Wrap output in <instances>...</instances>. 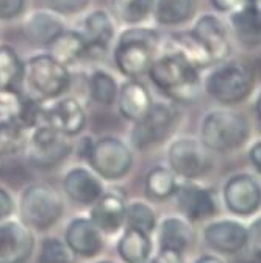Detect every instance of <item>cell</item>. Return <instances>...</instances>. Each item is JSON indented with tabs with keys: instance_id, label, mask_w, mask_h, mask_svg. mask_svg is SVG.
Masks as SVG:
<instances>
[{
	"instance_id": "obj_21",
	"label": "cell",
	"mask_w": 261,
	"mask_h": 263,
	"mask_svg": "<svg viewBox=\"0 0 261 263\" xmlns=\"http://www.w3.org/2000/svg\"><path fill=\"white\" fill-rule=\"evenodd\" d=\"M116 104L121 116L135 124L150 110L153 101L144 83L138 79H130L119 86Z\"/></svg>"
},
{
	"instance_id": "obj_22",
	"label": "cell",
	"mask_w": 261,
	"mask_h": 263,
	"mask_svg": "<svg viewBox=\"0 0 261 263\" xmlns=\"http://www.w3.org/2000/svg\"><path fill=\"white\" fill-rule=\"evenodd\" d=\"M155 232H158L159 248H171L183 254L191 249L195 241V230L192 222L182 215L163 218L156 224Z\"/></svg>"
},
{
	"instance_id": "obj_33",
	"label": "cell",
	"mask_w": 261,
	"mask_h": 263,
	"mask_svg": "<svg viewBox=\"0 0 261 263\" xmlns=\"http://www.w3.org/2000/svg\"><path fill=\"white\" fill-rule=\"evenodd\" d=\"M111 13L124 24L136 25L152 14V0H110Z\"/></svg>"
},
{
	"instance_id": "obj_38",
	"label": "cell",
	"mask_w": 261,
	"mask_h": 263,
	"mask_svg": "<svg viewBox=\"0 0 261 263\" xmlns=\"http://www.w3.org/2000/svg\"><path fill=\"white\" fill-rule=\"evenodd\" d=\"M25 0H0V21H10L22 14Z\"/></svg>"
},
{
	"instance_id": "obj_1",
	"label": "cell",
	"mask_w": 261,
	"mask_h": 263,
	"mask_svg": "<svg viewBox=\"0 0 261 263\" xmlns=\"http://www.w3.org/2000/svg\"><path fill=\"white\" fill-rule=\"evenodd\" d=\"M147 76L163 94L175 102H192L202 88L200 71L174 50L155 58Z\"/></svg>"
},
{
	"instance_id": "obj_7",
	"label": "cell",
	"mask_w": 261,
	"mask_h": 263,
	"mask_svg": "<svg viewBox=\"0 0 261 263\" xmlns=\"http://www.w3.org/2000/svg\"><path fill=\"white\" fill-rule=\"evenodd\" d=\"M86 161L101 179L116 182L127 177L132 171L133 152L117 137H101L94 140Z\"/></svg>"
},
{
	"instance_id": "obj_4",
	"label": "cell",
	"mask_w": 261,
	"mask_h": 263,
	"mask_svg": "<svg viewBox=\"0 0 261 263\" xmlns=\"http://www.w3.org/2000/svg\"><path fill=\"white\" fill-rule=\"evenodd\" d=\"M16 209L25 226L36 232H46L63 218L66 204L63 194L55 186L49 183H31L21 191Z\"/></svg>"
},
{
	"instance_id": "obj_20",
	"label": "cell",
	"mask_w": 261,
	"mask_h": 263,
	"mask_svg": "<svg viewBox=\"0 0 261 263\" xmlns=\"http://www.w3.org/2000/svg\"><path fill=\"white\" fill-rule=\"evenodd\" d=\"M127 202L117 193H104L89 205V219L104 235H116L125 227Z\"/></svg>"
},
{
	"instance_id": "obj_25",
	"label": "cell",
	"mask_w": 261,
	"mask_h": 263,
	"mask_svg": "<svg viewBox=\"0 0 261 263\" xmlns=\"http://www.w3.org/2000/svg\"><path fill=\"white\" fill-rule=\"evenodd\" d=\"M49 55L64 66H71L80 61L91 49L83 33L64 30L47 46Z\"/></svg>"
},
{
	"instance_id": "obj_26",
	"label": "cell",
	"mask_w": 261,
	"mask_h": 263,
	"mask_svg": "<svg viewBox=\"0 0 261 263\" xmlns=\"http://www.w3.org/2000/svg\"><path fill=\"white\" fill-rule=\"evenodd\" d=\"M83 36L89 44V49L107 50L114 38V22L108 11L94 10L83 22Z\"/></svg>"
},
{
	"instance_id": "obj_46",
	"label": "cell",
	"mask_w": 261,
	"mask_h": 263,
	"mask_svg": "<svg viewBox=\"0 0 261 263\" xmlns=\"http://www.w3.org/2000/svg\"><path fill=\"white\" fill-rule=\"evenodd\" d=\"M0 164H2V158H0Z\"/></svg>"
},
{
	"instance_id": "obj_9",
	"label": "cell",
	"mask_w": 261,
	"mask_h": 263,
	"mask_svg": "<svg viewBox=\"0 0 261 263\" xmlns=\"http://www.w3.org/2000/svg\"><path fill=\"white\" fill-rule=\"evenodd\" d=\"M178 111L165 102H153L150 110L135 122L130 134L132 146L138 151L149 149L171 137L178 124Z\"/></svg>"
},
{
	"instance_id": "obj_40",
	"label": "cell",
	"mask_w": 261,
	"mask_h": 263,
	"mask_svg": "<svg viewBox=\"0 0 261 263\" xmlns=\"http://www.w3.org/2000/svg\"><path fill=\"white\" fill-rule=\"evenodd\" d=\"M14 212H16V202L11 193L7 188L0 186V221L11 218Z\"/></svg>"
},
{
	"instance_id": "obj_24",
	"label": "cell",
	"mask_w": 261,
	"mask_h": 263,
	"mask_svg": "<svg viewBox=\"0 0 261 263\" xmlns=\"http://www.w3.org/2000/svg\"><path fill=\"white\" fill-rule=\"evenodd\" d=\"M116 251L124 263H147L153 252L152 235L125 226L116 243Z\"/></svg>"
},
{
	"instance_id": "obj_10",
	"label": "cell",
	"mask_w": 261,
	"mask_h": 263,
	"mask_svg": "<svg viewBox=\"0 0 261 263\" xmlns=\"http://www.w3.org/2000/svg\"><path fill=\"white\" fill-rule=\"evenodd\" d=\"M25 151L31 164H35L36 168L49 170L58 166L71 155L72 144L68 137L44 122L31 128Z\"/></svg>"
},
{
	"instance_id": "obj_17",
	"label": "cell",
	"mask_w": 261,
	"mask_h": 263,
	"mask_svg": "<svg viewBox=\"0 0 261 263\" xmlns=\"http://www.w3.org/2000/svg\"><path fill=\"white\" fill-rule=\"evenodd\" d=\"M44 122L64 137H77L85 128L86 111L75 97H58L56 102L46 107Z\"/></svg>"
},
{
	"instance_id": "obj_23",
	"label": "cell",
	"mask_w": 261,
	"mask_h": 263,
	"mask_svg": "<svg viewBox=\"0 0 261 263\" xmlns=\"http://www.w3.org/2000/svg\"><path fill=\"white\" fill-rule=\"evenodd\" d=\"M64 30H66V25L55 11H33L24 22V33L27 40L31 44L43 47H47Z\"/></svg>"
},
{
	"instance_id": "obj_32",
	"label": "cell",
	"mask_w": 261,
	"mask_h": 263,
	"mask_svg": "<svg viewBox=\"0 0 261 263\" xmlns=\"http://www.w3.org/2000/svg\"><path fill=\"white\" fill-rule=\"evenodd\" d=\"M88 91L94 102L110 107L116 102L119 85L108 71L95 69L88 79Z\"/></svg>"
},
{
	"instance_id": "obj_35",
	"label": "cell",
	"mask_w": 261,
	"mask_h": 263,
	"mask_svg": "<svg viewBox=\"0 0 261 263\" xmlns=\"http://www.w3.org/2000/svg\"><path fill=\"white\" fill-rule=\"evenodd\" d=\"M77 255L72 249L56 235H47L39 243L38 263H75Z\"/></svg>"
},
{
	"instance_id": "obj_27",
	"label": "cell",
	"mask_w": 261,
	"mask_h": 263,
	"mask_svg": "<svg viewBox=\"0 0 261 263\" xmlns=\"http://www.w3.org/2000/svg\"><path fill=\"white\" fill-rule=\"evenodd\" d=\"M194 10V0H152V16L159 25H182L192 17Z\"/></svg>"
},
{
	"instance_id": "obj_44",
	"label": "cell",
	"mask_w": 261,
	"mask_h": 263,
	"mask_svg": "<svg viewBox=\"0 0 261 263\" xmlns=\"http://www.w3.org/2000/svg\"><path fill=\"white\" fill-rule=\"evenodd\" d=\"M194 263H225L220 257L217 255H213V254H207V255H202L195 260Z\"/></svg>"
},
{
	"instance_id": "obj_18",
	"label": "cell",
	"mask_w": 261,
	"mask_h": 263,
	"mask_svg": "<svg viewBox=\"0 0 261 263\" xmlns=\"http://www.w3.org/2000/svg\"><path fill=\"white\" fill-rule=\"evenodd\" d=\"M191 33L208 52L213 63L227 60L230 53V41L225 24L214 14H204L195 21Z\"/></svg>"
},
{
	"instance_id": "obj_15",
	"label": "cell",
	"mask_w": 261,
	"mask_h": 263,
	"mask_svg": "<svg viewBox=\"0 0 261 263\" xmlns=\"http://www.w3.org/2000/svg\"><path fill=\"white\" fill-rule=\"evenodd\" d=\"M22 83L24 63L11 46L0 44V110L8 116L14 111L24 94Z\"/></svg>"
},
{
	"instance_id": "obj_30",
	"label": "cell",
	"mask_w": 261,
	"mask_h": 263,
	"mask_svg": "<svg viewBox=\"0 0 261 263\" xmlns=\"http://www.w3.org/2000/svg\"><path fill=\"white\" fill-rule=\"evenodd\" d=\"M28 130L14 118L7 116L0 121V158L13 157L27 149Z\"/></svg>"
},
{
	"instance_id": "obj_6",
	"label": "cell",
	"mask_w": 261,
	"mask_h": 263,
	"mask_svg": "<svg viewBox=\"0 0 261 263\" xmlns=\"http://www.w3.org/2000/svg\"><path fill=\"white\" fill-rule=\"evenodd\" d=\"M24 83L30 96L43 102L53 101L69 89L71 72L49 53H39L24 63Z\"/></svg>"
},
{
	"instance_id": "obj_16",
	"label": "cell",
	"mask_w": 261,
	"mask_h": 263,
	"mask_svg": "<svg viewBox=\"0 0 261 263\" xmlns=\"http://www.w3.org/2000/svg\"><path fill=\"white\" fill-rule=\"evenodd\" d=\"M64 241L82 258H95L105 249V235L88 216H75L68 222Z\"/></svg>"
},
{
	"instance_id": "obj_42",
	"label": "cell",
	"mask_w": 261,
	"mask_h": 263,
	"mask_svg": "<svg viewBox=\"0 0 261 263\" xmlns=\"http://www.w3.org/2000/svg\"><path fill=\"white\" fill-rule=\"evenodd\" d=\"M249 160L252 163V166L256 170V173L261 171V143L255 141L249 151Z\"/></svg>"
},
{
	"instance_id": "obj_12",
	"label": "cell",
	"mask_w": 261,
	"mask_h": 263,
	"mask_svg": "<svg viewBox=\"0 0 261 263\" xmlns=\"http://www.w3.org/2000/svg\"><path fill=\"white\" fill-rule=\"evenodd\" d=\"M222 199L227 210L236 216H252L259 210L261 190L256 177L247 173L230 176L222 186Z\"/></svg>"
},
{
	"instance_id": "obj_11",
	"label": "cell",
	"mask_w": 261,
	"mask_h": 263,
	"mask_svg": "<svg viewBox=\"0 0 261 263\" xmlns=\"http://www.w3.org/2000/svg\"><path fill=\"white\" fill-rule=\"evenodd\" d=\"M174 201L182 216L191 222H200L211 219L217 215V196L216 191L192 180L178 183L174 193Z\"/></svg>"
},
{
	"instance_id": "obj_39",
	"label": "cell",
	"mask_w": 261,
	"mask_h": 263,
	"mask_svg": "<svg viewBox=\"0 0 261 263\" xmlns=\"http://www.w3.org/2000/svg\"><path fill=\"white\" fill-rule=\"evenodd\" d=\"M150 263H185L183 252L171 249V248H158L153 257H150Z\"/></svg>"
},
{
	"instance_id": "obj_43",
	"label": "cell",
	"mask_w": 261,
	"mask_h": 263,
	"mask_svg": "<svg viewBox=\"0 0 261 263\" xmlns=\"http://www.w3.org/2000/svg\"><path fill=\"white\" fill-rule=\"evenodd\" d=\"M92 143H94V138L89 137V135H86V137H83V138H80L77 141V154H78L80 158H83V160L88 158V155L91 152V147H92Z\"/></svg>"
},
{
	"instance_id": "obj_14",
	"label": "cell",
	"mask_w": 261,
	"mask_h": 263,
	"mask_svg": "<svg viewBox=\"0 0 261 263\" xmlns=\"http://www.w3.org/2000/svg\"><path fill=\"white\" fill-rule=\"evenodd\" d=\"M204 241L219 255H236L247 246V226L232 218L214 219L204 229Z\"/></svg>"
},
{
	"instance_id": "obj_45",
	"label": "cell",
	"mask_w": 261,
	"mask_h": 263,
	"mask_svg": "<svg viewBox=\"0 0 261 263\" xmlns=\"http://www.w3.org/2000/svg\"><path fill=\"white\" fill-rule=\"evenodd\" d=\"M95 263H114L111 260H99V261H95Z\"/></svg>"
},
{
	"instance_id": "obj_37",
	"label": "cell",
	"mask_w": 261,
	"mask_h": 263,
	"mask_svg": "<svg viewBox=\"0 0 261 263\" xmlns=\"http://www.w3.org/2000/svg\"><path fill=\"white\" fill-rule=\"evenodd\" d=\"M256 260L261 257V230H259V218H255L250 226H247V246Z\"/></svg>"
},
{
	"instance_id": "obj_34",
	"label": "cell",
	"mask_w": 261,
	"mask_h": 263,
	"mask_svg": "<svg viewBox=\"0 0 261 263\" xmlns=\"http://www.w3.org/2000/svg\"><path fill=\"white\" fill-rule=\"evenodd\" d=\"M156 224H158V219L152 205L143 201H133L127 204V209H125L127 227H133L147 235H153V232L156 230Z\"/></svg>"
},
{
	"instance_id": "obj_19",
	"label": "cell",
	"mask_w": 261,
	"mask_h": 263,
	"mask_svg": "<svg viewBox=\"0 0 261 263\" xmlns=\"http://www.w3.org/2000/svg\"><path fill=\"white\" fill-rule=\"evenodd\" d=\"M63 190L72 202L83 207H89L105 193L102 179L85 166H75L66 173L63 179Z\"/></svg>"
},
{
	"instance_id": "obj_13",
	"label": "cell",
	"mask_w": 261,
	"mask_h": 263,
	"mask_svg": "<svg viewBox=\"0 0 261 263\" xmlns=\"http://www.w3.org/2000/svg\"><path fill=\"white\" fill-rule=\"evenodd\" d=\"M35 248L33 230L21 219L0 221V263H27Z\"/></svg>"
},
{
	"instance_id": "obj_41",
	"label": "cell",
	"mask_w": 261,
	"mask_h": 263,
	"mask_svg": "<svg viewBox=\"0 0 261 263\" xmlns=\"http://www.w3.org/2000/svg\"><path fill=\"white\" fill-rule=\"evenodd\" d=\"M211 7L219 13H232L238 10L246 0H210Z\"/></svg>"
},
{
	"instance_id": "obj_2",
	"label": "cell",
	"mask_w": 261,
	"mask_h": 263,
	"mask_svg": "<svg viewBox=\"0 0 261 263\" xmlns=\"http://www.w3.org/2000/svg\"><path fill=\"white\" fill-rule=\"evenodd\" d=\"M159 46V33L153 28H125L114 46L113 58L122 76L139 79L146 76Z\"/></svg>"
},
{
	"instance_id": "obj_29",
	"label": "cell",
	"mask_w": 261,
	"mask_h": 263,
	"mask_svg": "<svg viewBox=\"0 0 261 263\" xmlns=\"http://www.w3.org/2000/svg\"><path fill=\"white\" fill-rule=\"evenodd\" d=\"M177 176L169 166H153L146 174V194L152 201H168L174 196L177 188Z\"/></svg>"
},
{
	"instance_id": "obj_3",
	"label": "cell",
	"mask_w": 261,
	"mask_h": 263,
	"mask_svg": "<svg viewBox=\"0 0 261 263\" xmlns=\"http://www.w3.org/2000/svg\"><path fill=\"white\" fill-rule=\"evenodd\" d=\"M249 119L233 110H210L200 122V141L217 154H228L243 147L250 137Z\"/></svg>"
},
{
	"instance_id": "obj_36",
	"label": "cell",
	"mask_w": 261,
	"mask_h": 263,
	"mask_svg": "<svg viewBox=\"0 0 261 263\" xmlns=\"http://www.w3.org/2000/svg\"><path fill=\"white\" fill-rule=\"evenodd\" d=\"M47 4L58 14H75L88 7L89 0H47Z\"/></svg>"
},
{
	"instance_id": "obj_28",
	"label": "cell",
	"mask_w": 261,
	"mask_h": 263,
	"mask_svg": "<svg viewBox=\"0 0 261 263\" xmlns=\"http://www.w3.org/2000/svg\"><path fill=\"white\" fill-rule=\"evenodd\" d=\"M169 43H171V50L180 53L192 66H195V68H197L199 71L207 69V68H210V66H214V63L210 58L208 52L197 41V38L192 35L191 30L189 31L172 33Z\"/></svg>"
},
{
	"instance_id": "obj_8",
	"label": "cell",
	"mask_w": 261,
	"mask_h": 263,
	"mask_svg": "<svg viewBox=\"0 0 261 263\" xmlns=\"http://www.w3.org/2000/svg\"><path fill=\"white\" fill-rule=\"evenodd\" d=\"M213 154L200 140L182 137L169 144L168 163L177 177L195 182L213 171Z\"/></svg>"
},
{
	"instance_id": "obj_5",
	"label": "cell",
	"mask_w": 261,
	"mask_h": 263,
	"mask_svg": "<svg viewBox=\"0 0 261 263\" xmlns=\"http://www.w3.org/2000/svg\"><path fill=\"white\" fill-rule=\"evenodd\" d=\"M253 74L238 60L216 63L204 82L205 92L220 105H236L244 102L253 91Z\"/></svg>"
},
{
	"instance_id": "obj_31",
	"label": "cell",
	"mask_w": 261,
	"mask_h": 263,
	"mask_svg": "<svg viewBox=\"0 0 261 263\" xmlns=\"http://www.w3.org/2000/svg\"><path fill=\"white\" fill-rule=\"evenodd\" d=\"M230 24L235 28L236 35L244 43H258L261 30V11L243 4L238 10L232 11Z\"/></svg>"
}]
</instances>
